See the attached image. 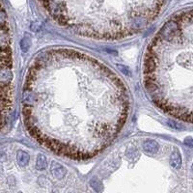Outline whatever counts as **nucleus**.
<instances>
[{
    "mask_svg": "<svg viewBox=\"0 0 193 193\" xmlns=\"http://www.w3.org/2000/svg\"><path fill=\"white\" fill-rule=\"evenodd\" d=\"M17 160H18V163L20 166H26L29 163L30 156L26 152L19 150L17 153Z\"/></svg>",
    "mask_w": 193,
    "mask_h": 193,
    "instance_id": "nucleus-6",
    "label": "nucleus"
},
{
    "mask_svg": "<svg viewBox=\"0 0 193 193\" xmlns=\"http://www.w3.org/2000/svg\"><path fill=\"white\" fill-rule=\"evenodd\" d=\"M192 13L168 20L147 48L143 77L147 93L162 111L191 122L192 113Z\"/></svg>",
    "mask_w": 193,
    "mask_h": 193,
    "instance_id": "nucleus-2",
    "label": "nucleus"
},
{
    "mask_svg": "<svg viewBox=\"0 0 193 193\" xmlns=\"http://www.w3.org/2000/svg\"><path fill=\"white\" fill-rule=\"evenodd\" d=\"M130 96L103 62L70 48L41 52L22 90L27 131L49 151L73 160L103 152L123 129Z\"/></svg>",
    "mask_w": 193,
    "mask_h": 193,
    "instance_id": "nucleus-1",
    "label": "nucleus"
},
{
    "mask_svg": "<svg viewBox=\"0 0 193 193\" xmlns=\"http://www.w3.org/2000/svg\"><path fill=\"white\" fill-rule=\"evenodd\" d=\"M50 172L56 179L61 180L65 177V175L67 173V170L60 163L53 161L51 163V166H50Z\"/></svg>",
    "mask_w": 193,
    "mask_h": 193,
    "instance_id": "nucleus-3",
    "label": "nucleus"
},
{
    "mask_svg": "<svg viewBox=\"0 0 193 193\" xmlns=\"http://www.w3.org/2000/svg\"><path fill=\"white\" fill-rule=\"evenodd\" d=\"M90 185H91V186H92L97 192H99L101 189H103V185H101L100 180H98L97 178H94V179L91 180Z\"/></svg>",
    "mask_w": 193,
    "mask_h": 193,
    "instance_id": "nucleus-9",
    "label": "nucleus"
},
{
    "mask_svg": "<svg viewBox=\"0 0 193 193\" xmlns=\"http://www.w3.org/2000/svg\"><path fill=\"white\" fill-rule=\"evenodd\" d=\"M143 149L147 154L155 155L157 153L158 149H160V145L155 140H146L143 143Z\"/></svg>",
    "mask_w": 193,
    "mask_h": 193,
    "instance_id": "nucleus-4",
    "label": "nucleus"
},
{
    "mask_svg": "<svg viewBox=\"0 0 193 193\" xmlns=\"http://www.w3.org/2000/svg\"><path fill=\"white\" fill-rule=\"evenodd\" d=\"M30 47H31V38L26 34V35L23 37V39H22L21 42H20V48H21L22 50L25 52L30 48Z\"/></svg>",
    "mask_w": 193,
    "mask_h": 193,
    "instance_id": "nucleus-8",
    "label": "nucleus"
},
{
    "mask_svg": "<svg viewBox=\"0 0 193 193\" xmlns=\"http://www.w3.org/2000/svg\"><path fill=\"white\" fill-rule=\"evenodd\" d=\"M170 164L175 169H179L181 166V156L178 150H174L170 155Z\"/></svg>",
    "mask_w": 193,
    "mask_h": 193,
    "instance_id": "nucleus-5",
    "label": "nucleus"
},
{
    "mask_svg": "<svg viewBox=\"0 0 193 193\" xmlns=\"http://www.w3.org/2000/svg\"><path fill=\"white\" fill-rule=\"evenodd\" d=\"M47 165H48V160L45 156L43 154H39L36 160V168L38 170H44L47 168Z\"/></svg>",
    "mask_w": 193,
    "mask_h": 193,
    "instance_id": "nucleus-7",
    "label": "nucleus"
}]
</instances>
